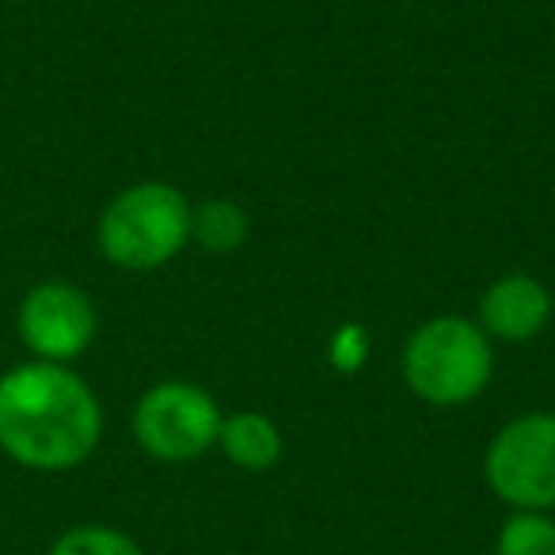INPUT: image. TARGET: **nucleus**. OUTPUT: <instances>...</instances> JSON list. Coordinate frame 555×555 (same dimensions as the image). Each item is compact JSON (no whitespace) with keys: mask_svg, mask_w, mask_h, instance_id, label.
I'll return each mask as SVG.
<instances>
[{"mask_svg":"<svg viewBox=\"0 0 555 555\" xmlns=\"http://www.w3.org/2000/svg\"><path fill=\"white\" fill-rule=\"evenodd\" d=\"M95 392L57 362H24L0 377V449L31 472H69L95 453Z\"/></svg>","mask_w":555,"mask_h":555,"instance_id":"obj_1","label":"nucleus"},{"mask_svg":"<svg viewBox=\"0 0 555 555\" xmlns=\"http://www.w3.org/2000/svg\"><path fill=\"white\" fill-rule=\"evenodd\" d=\"M100 251L122 270H153L176 259L191 240V206L168 183H138L100 217Z\"/></svg>","mask_w":555,"mask_h":555,"instance_id":"obj_2","label":"nucleus"},{"mask_svg":"<svg viewBox=\"0 0 555 555\" xmlns=\"http://www.w3.org/2000/svg\"><path fill=\"white\" fill-rule=\"evenodd\" d=\"M491 343L483 327L461 317H441L408 339L403 377L426 403L456 408L483 392L491 380Z\"/></svg>","mask_w":555,"mask_h":555,"instance_id":"obj_3","label":"nucleus"},{"mask_svg":"<svg viewBox=\"0 0 555 555\" xmlns=\"http://www.w3.org/2000/svg\"><path fill=\"white\" fill-rule=\"evenodd\" d=\"M221 434V411L214 396L186 380H164L149 388L133 408V438L156 461H194Z\"/></svg>","mask_w":555,"mask_h":555,"instance_id":"obj_4","label":"nucleus"},{"mask_svg":"<svg viewBox=\"0 0 555 555\" xmlns=\"http://www.w3.org/2000/svg\"><path fill=\"white\" fill-rule=\"evenodd\" d=\"M487 483L521 509L555 506V415H525L502 426L487 449Z\"/></svg>","mask_w":555,"mask_h":555,"instance_id":"obj_5","label":"nucleus"},{"mask_svg":"<svg viewBox=\"0 0 555 555\" xmlns=\"http://www.w3.org/2000/svg\"><path fill=\"white\" fill-rule=\"evenodd\" d=\"M16 332L35 362H73L95 339V309L85 289L69 282H39L27 289L16 312Z\"/></svg>","mask_w":555,"mask_h":555,"instance_id":"obj_6","label":"nucleus"},{"mask_svg":"<svg viewBox=\"0 0 555 555\" xmlns=\"http://www.w3.org/2000/svg\"><path fill=\"white\" fill-rule=\"evenodd\" d=\"M479 317H483V335L502 343H525L547 324L552 297H547V289L540 286L537 278L506 274L483 294Z\"/></svg>","mask_w":555,"mask_h":555,"instance_id":"obj_7","label":"nucleus"},{"mask_svg":"<svg viewBox=\"0 0 555 555\" xmlns=\"http://www.w3.org/2000/svg\"><path fill=\"white\" fill-rule=\"evenodd\" d=\"M217 438H221L229 461L247 472L274 468L278 456H282V434H278V426L267 415H255V411L224 418Z\"/></svg>","mask_w":555,"mask_h":555,"instance_id":"obj_8","label":"nucleus"},{"mask_svg":"<svg viewBox=\"0 0 555 555\" xmlns=\"http://www.w3.org/2000/svg\"><path fill=\"white\" fill-rule=\"evenodd\" d=\"M191 236L209 251H236L247 240V214L236 202H202L191 209Z\"/></svg>","mask_w":555,"mask_h":555,"instance_id":"obj_9","label":"nucleus"},{"mask_svg":"<svg viewBox=\"0 0 555 555\" xmlns=\"http://www.w3.org/2000/svg\"><path fill=\"white\" fill-rule=\"evenodd\" d=\"M499 555H555V521L537 509L514 514L499 532Z\"/></svg>","mask_w":555,"mask_h":555,"instance_id":"obj_10","label":"nucleus"},{"mask_svg":"<svg viewBox=\"0 0 555 555\" xmlns=\"http://www.w3.org/2000/svg\"><path fill=\"white\" fill-rule=\"evenodd\" d=\"M50 555H145L126 532L107 529V525H77L62 532L50 547Z\"/></svg>","mask_w":555,"mask_h":555,"instance_id":"obj_11","label":"nucleus"}]
</instances>
